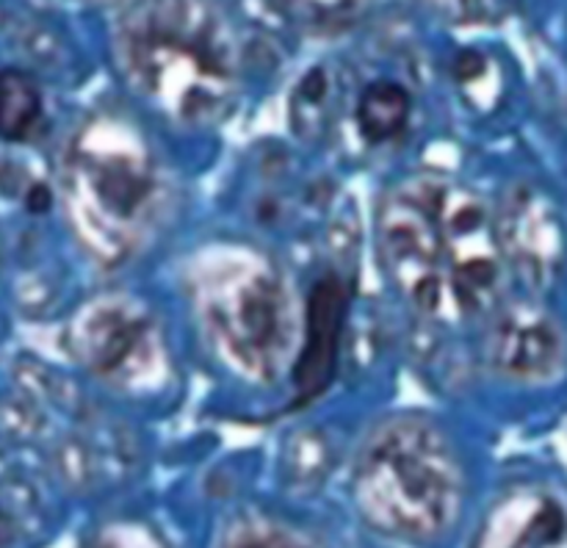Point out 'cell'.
I'll return each instance as SVG.
<instances>
[{
  "instance_id": "obj_1",
  "label": "cell",
  "mask_w": 567,
  "mask_h": 548,
  "mask_svg": "<svg viewBox=\"0 0 567 548\" xmlns=\"http://www.w3.org/2000/svg\"><path fill=\"white\" fill-rule=\"evenodd\" d=\"M377 232L388 277L421 319L471 321L502 304L507 258L498 225L463 183L437 175L399 183Z\"/></svg>"
},
{
  "instance_id": "obj_2",
  "label": "cell",
  "mask_w": 567,
  "mask_h": 548,
  "mask_svg": "<svg viewBox=\"0 0 567 548\" xmlns=\"http://www.w3.org/2000/svg\"><path fill=\"white\" fill-rule=\"evenodd\" d=\"M125 81L169 120L214 125L241 86V50L208 0H138L116 33Z\"/></svg>"
},
{
  "instance_id": "obj_3",
  "label": "cell",
  "mask_w": 567,
  "mask_h": 548,
  "mask_svg": "<svg viewBox=\"0 0 567 548\" xmlns=\"http://www.w3.org/2000/svg\"><path fill=\"white\" fill-rule=\"evenodd\" d=\"M72 225L105 266L133 258L169 208V183L138 127L97 116L72 136L64 158Z\"/></svg>"
},
{
  "instance_id": "obj_4",
  "label": "cell",
  "mask_w": 567,
  "mask_h": 548,
  "mask_svg": "<svg viewBox=\"0 0 567 548\" xmlns=\"http://www.w3.org/2000/svg\"><path fill=\"white\" fill-rule=\"evenodd\" d=\"M188 291L205 341L233 374L269 385L291 371L302 316L275 260L244 244H219L192 263Z\"/></svg>"
},
{
  "instance_id": "obj_5",
  "label": "cell",
  "mask_w": 567,
  "mask_h": 548,
  "mask_svg": "<svg viewBox=\"0 0 567 548\" xmlns=\"http://www.w3.org/2000/svg\"><path fill=\"white\" fill-rule=\"evenodd\" d=\"M354 498L385 535L437 540L463 513V465L435 421L396 415L365 437L354 465Z\"/></svg>"
},
{
  "instance_id": "obj_6",
  "label": "cell",
  "mask_w": 567,
  "mask_h": 548,
  "mask_svg": "<svg viewBox=\"0 0 567 548\" xmlns=\"http://www.w3.org/2000/svg\"><path fill=\"white\" fill-rule=\"evenodd\" d=\"M72 347L97 380L116 391H153L164 382L166 347L153 310L127 293L89 302L72 324Z\"/></svg>"
},
{
  "instance_id": "obj_7",
  "label": "cell",
  "mask_w": 567,
  "mask_h": 548,
  "mask_svg": "<svg viewBox=\"0 0 567 548\" xmlns=\"http://www.w3.org/2000/svg\"><path fill=\"white\" fill-rule=\"evenodd\" d=\"M347 310V282L336 271H327L310 286L302 313V335H299L297 358L291 365V380L297 387L299 404L313 402L330 387L338 369V358H341Z\"/></svg>"
},
{
  "instance_id": "obj_8",
  "label": "cell",
  "mask_w": 567,
  "mask_h": 548,
  "mask_svg": "<svg viewBox=\"0 0 567 548\" xmlns=\"http://www.w3.org/2000/svg\"><path fill=\"white\" fill-rule=\"evenodd\" d=\"M487 358L515 380H551L563 369L565 338L557 321L537 304H498L487 335Z\"/></svg>"
},
{
  "instance_id": "obj_9",
  "label": "cell",
  "mask_w": 567,
  "mask_h": 548,
  "mask_svg": "<svg viewBox=\"0 0 567 548\" xmlns=\"http://www.w3.org/2000/svg\"><path fill=\"white\" fill-rule=\"evenodd\" d=\"M476 548H567L563 504L543 490H518L487 518Z\"/></svg>"
},
{
  "instance_id": "obj_10",
  "label": "cell",
  "mask_w": 567,
  "mask_h": 548,
  "mask_svg": "<svg viewBox=\"0 0 567 548\" xmlns=\"http://www.w3.org/2000/svg\"><path fill=\"white\" fill-rule=\"evenodd\" d=\"M498 225V241H502L504 258L515 263L532 277H543L557 266L559 260V230L554 216L535 194H520L513 199L507 216Z\"/></svg>"
},
{
  "instance_id": "obj_11",
  "label": "cell",
  "mask_w": 567,
  "mask_h": 548,
  "mask_svg": "<svg viewBox=\"0 0 567 548\" xmlns=\"http://www.w3.org/2000/svg\"><path fill=\"white\" fill-rule=\"evenodd\" d=\"M410 116H413V94L393 77H374L354 97V127L371 147L402 136L410 127Z\"/></svg>"
},
{
  "instance_id": "obj_12",
  "label": "cell",
  "mask_w": 567,
  "mask_h": 548,
  "mask_svg": "<svg viewBox=\"0 0 567 548\" xmlns=\"http://www.w3.org/2000/svg\"><path fill=\"white\" fill-rule=\"evenodd\" d=\"M44 97L39 83L22 70L0 72V138L22 144L42 131Z\"/></svg>"
},
{
  "instance_id": "obj_13",
  "label": "cell",
  "mask_w": 567,
  "mask_h": 548,
  "mask_svg": "<svg viewBox=\"0 0 567 548\" xmlns=\"http://www.w3.org/2000/svg\"><path fill=\"white\" fill-rule=\"evenodd\" d=\"M216 548H319L305 531L269 518V515H241L221 535Z\"/></svg>"
},
{
  "instance_id": "obj_14",
  "label": "cell",
  "mask_w": 567,
  "mask_h": 548,
  "mask_svg": "<svg viewBox=\"0 0 567 548\" xmlns=\"http://www.w3.org/2000/svg\"><path fill=\"white\" fill-rule=\"evenodd\" d=\"M424 3L452 22H480L496 14L504 0H424Z\"/></svg>"
},
{
  "instance_id": "obj_15",
  "label": "cell",
  "mask_w": 567,
  "mask_h": 548,
  "mask_svg": "<svg viewBox=\"0 0 567 548\" xmlns=\"http://www.w3.org/2000/svg\"><path fill=\"white\" fill-rule=\"evenodd\" d=\"M94 548H161V542L142 526L120 524L105 529L94 542Z\"/></svg>"
},
{
  "instance_id": "obj_16",
  "label": "cell",
  "mask_w": 567,
  "mask_h": 548,
  "mask_svg": "<svg viewBox=\"0 0 567 548\" xmlns=\"http://www.w3.org/2000/svg\"><path fill=\"white\" fill-rule=\"evenodd\" d=\"M299 9V14H305L308 20L316 22H332L341 20V17L354 14L365 0H291Z\"/></svg>"
}]
</instances>
